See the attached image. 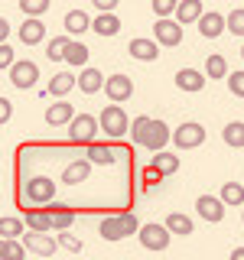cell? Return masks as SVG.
I'll use <instances>...</instances> for the list:
<instances>
[{
    "mask_svg": "<svg viewBox=\"0 0 244 260\" xmlns=\"http://www.w3.org/2000/svg\"><path fill=\"white\" fill-rule=\"evenodd\" d=\"M78 88H81V91H85L88 98L98 94V91H104V75L95 69V65H92V69H81V75H78Z\"/></svg>",
    "mask_w": 244,
    "mask_h": 260,
    "instance_id": "21",
    "label": "cell"
},
{
    "mask_svg": "<svg viewBox=\"0 0 244 260\" xmlns=\"http://www.w3.org/2000/svg\"><path fill=\"white\" fill-rule=\"evenodd\" d=\"M10 29H13V26H10V23L4 20V16H0V46H4L7 39H10Z\"/></svg>",
    "mask_w": 244,
    "mask_h": 260,
    "instance_id": "47",
    "label": "cell"
},
{
    "mask_svg": "<svg viewBox=\"0 0 244 260\" xmlns=\"http://www.w3.org/2000/svg\"><path fill=\"white\" fill-rule=\"evenodd\" d=\"M195 26H199V32H202L205 39H218V36L228 29V26H225V16L218 13V10H205V13H202V20L195 23Z\"/></svg>",
    "mask_w": 244,
    "mask_h": 260,
    "instance_id": "15",
    "label": "cell"
},
{
    "mask_svg": "<svg viewBox=\"0 0 244 260\" xmlns=\"http://www.w3.org/2000/svg\"><path fill=\"white\" fill-rule=\"evenodd\" d=\"M166 231L173 234V238H189L192 234V218L182 215V211H169L166 215Z\"/></svg>",
    "mask_w": 244,
    "mask_h": 260,
    "instance_id": "23",
    "label": "cell"
},
{
    "mask_svg": "<svg viewBox=\"0 0 244 260\" xmlns=\"http://www.w3.org/2000/svg\"><path fill=\"white\" fill-rule=\"evenodd\" d=\"M23 247L33 250V254H39V257H52L55 250H59V241L55 238H46V234H36V231H23Z\"/></svg>",
    "mask_w": 244,
    "mask_h": 260,
    "instance_id": "11",
    "label": "cell"
},
{
    "mask_svg": "<svg viewBox=\"0 0 244 260\" xmlns=\"http://www.w3.org/2000/svg\"><path fill=\"white\" fill-rule=\"evenodd\" d=\"M0 260H4V241H0Z\"/></svg>",
    "mask_w": 244,
    "mask_h": 260,
    "instance_id": "49",
    "label": "cell"
},
{
    "mask_svg": "<svg viewBox=\"0 0 244 260\" xmlns=\"http://www.w3.org/2000/svg\"><path fill=\"white\" fill-rule=\"evenodd\" d=\"M23 195H26V202L33 208H46L55 199V182L49 176H33L26 182V189H23Z\"/></svg>",
    "mask_w": 244,
    "mask_h": 260,
    "instance_id": "3",
    "label": "cell"
},
{
    "mask_svg": "<svg viewBox=\"0 0 244 260\" xmlns=\"http://www.w3.org/2000/svg\"><path fill=\"white\" fill-rule=\"evenodd\" d=\"M16 59H13V46H0V72H10V65H13Z\"/></svg>",
    "mask_w": 244,
    "mask_h": 260,
    "instance_id": "43",
    "label": "cell"
},
{
    "mask_svg": "<svg viewBox=\"0 0 244 260\" xmlns=\"http://www.w3.org/2000/svg\"><path fill=\"white\" fill-rule=\"evenodd\" d=\"M228 260H244V247H234V250H231V257H228Z\"/></svg>",
    "mask_w": 244,
    "mask_h": 260,
    "instance_id": "48",
    "label": "cell"
},
{
    "mask_svg": "<svg viewBox=\"0 0 244 260\" xmlns=\"http://www.w3.org/2000/svg\"><path fill=\"white\" fill-rule=\"evenodd\" d=\"M92 29V16L85 10H69L65 13V36H81Z\"/></svg>",
    "mask_w": 244,
    "mask_h": 260,
    "instance_id": "20",
    "label": "cell"
},
{
    "mask_svg": "<svg viewBox=\"0 0 244 260\" xmlns=\"http://www.w3.org/2000/svg\"><path fill=\"white\" fill-rule=\"evenodd\" d=\"M92 4H95V10H98V13H114L120 0H92Z\"/></svg>",
    "mask_w": 244,
    "mask_h": 260,
    "instance_id": "44",
    "label": "cell"
},
{
    "mask_svg": "<svg viewBox=\"0 0 244 260\" xmlns=\"http://www.w3.org/2000/svg\"><path fill=\"white\" fill-rule=\"evenodd\" d=\"M10 117H13V104L7 101V98H0V127H4Z\"/></svg>",
    "mask_w": 244,
    "mask_h": 260,
    "instance_id": "45",
    "label": "cell"
},
{
    "mask_svg": "<svg viewBox=\"0 0 244 260\" xmlns=\"http://www.w3.org/2000/svg\"><path fill=\"white\" fill-rule=\"evenodd\" d=\"M117 218H120V228H124V238H130V234L140 231V221H137L134 211H117Z\"/></svg>",
    "mask_w": 244,
    "mask_h": 260,
    "instance_id": "41",
    "label": "cell"
},
{
    "mask_svg": "<svg viewBox=\"0 0 244 260\" xmlns=\"http://www.w3.org/2000/svg\"><path fill=\"white\" fill-rule=\"evenodd\" d=\"M137 241H140L146 250H153V254H160V250H166V247H169V241H173V234L166 231V224H157V221H150V224H143L140 231H137Z\"/></svg>",
    "mask_w": 244,
    "mask_h": 260,
    "instance_id": "4",
    "label": "cell"
},
{
    "mask_svg": "<svg viewBox=\"0 0 244 260\" xmlns=\"http://www.w3.org/2000/svg\"><path fill=\"white\" fill-rule=\"evenodd\" d=\"M23 224H26V231L46 234V231H52V215H49L46 208H29L26 215H23Z\"/></svg>",
    "mask_w": 244,
    "mask_h": 260,
    "instance_id": "18",
    "label": "cell"
},
{
    "mask_svg": "<svg viewBox=\"0 0 244 260\" xmlns=\"http://www.w3.org/2000/svg\"><path fill=\"white\" fill-rule=\"evenodd\" d=\"M46 211L52 215V231H59V234L75 224V211L65 208V205H46Z\"/></svg>",
    "mask_w": 244,
    "mask_h": 260,
    "instance_id": "25",
    "label": "cell"
},
{
    "mask_svg": "<svg viewBox=\"0 0 244 260\" xmlns=\"http://www.w3.org/2000/svg\"><path fill=\"white\" fill-rule=\"evenodd\" d=\"M150 166H153V169H160L163 176H173L176 169H179V156H176V153H166V150H160V153H153Z\"/></svg>",
    "mask_w": 244,
    "mask_h": 260,
    "instance_id": "28",
    "label": "cell"
},
{
    "mask_svg": "<svg viewBox=\"0 0 244 260\" xmlns=\"http://www.w3.org/2000/svg\"><path fill=\"white\" fill-rule=\"evenodd\" d=\"M98 234H101L104 241H120V238H124V228H120V218H117V215H108V218H101V224H98Z\"/></svg>",
    "mask_w": 244,
    "mask_h": 260,
    "instance_id": "29",
    "label": "cell"
},
{
    "mask_svg": "<svg viewBox=\"0 0 244 260\" xmlns=\"http://www.w3.org/2000/svg\"><path fill=\"white\" fill-rule=\"evenodd\" d=\"M104 94L111 98V104H124L134 98V81H130L124 72H114L111 78H104Z\"/></svg>",
    "mask_w": 244,
    "mask_h": 260,
    "instance_id": "7",
    "label": "cell"
},
{
    "mask_svg": "<svg viewBox=\"0 0 244 260\" xmlns=\"http://www.w3.org/2000/svg\"><path fill=\"white\" fill-rule=\"evenodd\" d=\"M205 78H208V81L228 78V62H225L222 52H215V55H208V59H205Z\"/></svg>",
    "mask_w": 244,
    "mask_h": 260,
    "instance_id": "27",
    "label": "cell"
},
{
    "mask_svg": "<svg viewBox=\"0 0 244 260\" xmlns=\"http://www.w3.org/2000/svg\"><path fill=\"white\" fill-rule=\"evenodd\" d=\"M222 140H225V146H231V150H241V146H244V124H241V120H231V124H225Z\"/></svg>",
    "mask_w": 244,
    "mask_h": 260,
    "instance_id": "30",
    "label": "cell"
},
{
    "mask_svg": "<svg viewBox=\"0 0 244 260\" xmlns=\"http://www.w3.org/2000/svg\"><path fill=\"white\" fill-rule=\"evenodd\" d=\"M176 88H179V91H186V94H199L202 91V88H205V72H199V69H179L176 72Z\"/></svg>",
    "mask_w": 244,
    "mask_h": 260,
    "instance_id": "12",
    "label": "cell"
},
{
    "mask_svg": "<svg viewBox=\"0 0 244 260\" xmlns=\"http://www.w3.org/2000/svg\"><path fill=\"white\" fill-rule=\"evenodd\" d=\"M23 218H16V215H7V218H0V238H23Z\"/></svg>",
    "mask_w": 244,
    "mask_h": 260,
    "instance_id": "33",
    "label": "cell"
},
{
    "mask_svg": "<svg viewBox=\"0 0 244 260\" xmlns=\"http://www.w3.org/2000/svg\"><path fill=\"white\" fill-rule=\"evenodd\" d=\"M153 39H157V46L176 49L179 43H182V26H179L176 20H157L153 23Z\"/></svg>",
    "mask_w": 244,
    "mask_h": 260,
    "instance_id": "9",
    "label": "cell"
},
{
    "mask_svg": "<svg viewBox=\"0 0 244 260\" xmlns=\"http://www.w3.org/2000/svg\"><path fill=\"white\" fill-rule=\"evenodd\" d=\"M72 88H78V78L72 72H59V75H52V81H49V94H55V98H65Z\"/></svg>",
    "mask_w": 244,
    "mask_h": 260,
    "instance_id": "26",
    "label": "cell"
},
{
    "mask_svg": "<svg viewBox=\"0 0 244 260\" xmlns=\"http://www.w3.org/2000/svg\"><path fill=\"white\" fill-rule=\"evenodd\" d=\"M127 52L134 55L137 62H157L160 59V46H157V39H130L127 43Z\"/></svg>",
    "mask_w": 244,
    "mask_h": 260,
    "instance_id": "14",
    "label": "cell"
},
{
    "mask_svg": "<svg viewBox=\"0 0 244 260\" xmlns=\"http://www.w3.org/2000/svg\"><path fill=\"white\" fill-rule=\"evenodd\" d=\"M241 224H244V211H241Z\"/></svg>",
    "mask_w": 244,
    "mask_h": 260,
    "instance_id": "51",
    "label": "cell"
},
{
    "mask_svg": "<svg viewBox=\"0 0 244 260\" xmlns=\"http://www.w3.org/2000/svg\"><path fill=\"white\" fill-rule=\"evenodd\" d=\"M202 13H205L202 0H179V7H176V23H179V26L199 23V20H202Z\"/></svg>",
    "mask_w": 244,
    "mask_h": 260,
    "instance_id": "17",
    "label": "cell"
},
{
    "mask_svg": "<svg viewBox=\"0 0 244 260\" xmlns=\"http://www.w3.org/2000/svg\"><path fill=\"white\" fill-rule=\"evenodd\" d=\"M16 36H20L23 46H39L46 39V23L43 20H33V16H26V20L20 23V29H16Z\"/></svg>",
    "mask_w": 244,
    "mask_h": 260,
    "instance_id": "13",
    "label": "cell"
},
{
    "mask_svg": "<svg viewBox=\"0 0 244 260\" xmlns=\"http://www.w3.org/2000/svg\"><path fill=\"white\" fill-rule=\"evenodd\" d=\"M4 241V238H0ZM4 260H26V247L20 238H7L4 241Z\"/></svg>",
    "mask_w": 244,
    "mask_h": 260,
    "instance_id": "35",
    "label": "cell"
},
{
    "mask_svg": "<svg viewBox=\"0 0 244 260\" xmlns=\"http://www.w3.org/2000/svg\"><path fill=\"white\" fill-rule=\"evenodd\" d=\"M88 176H92V162L88 159H72L69 166L62 169V182L65 185H78V182H85Z\"/></svg>",
    "mask_w": 244,
    "mask_h": 260,
    "instance_id": "19",
    "label": "cell"
},
{
    "mask_svg": "<svg viewBox=\"0 0 244 260\" xmlns=\"http://www.w3.org/2000/svg\"><path fill=\"white\" fill-rule=\"evenodd\" d=\"M98 134H101V124H98V117H92V114H75V120L69 124V143H78L85 150L98 140Z\"/></svg>",
    "mask_w": 244,
    "mask_h": 260,
    "instance_id": "1",
    "label": "cell"
},
{
    "mask_svg": "<svg viewBox=\"0 0 244 260\" xmlns=\"http://www.w3.org/2000/svg\"><path fill=\"white\" fill-rule=\"evenodd\" d=\"M72 120H75V108H72L69 101H55L52 108H46V124L49 127H62V124H72Z\"/></svg>",
    "mask_w": 244,
    "mask_h": 260,
    "instance_id": "16",
    "label": "cell"
},
{
    "mask_svg": "<svg viewBox=\"0 0 244 260\" xmlns=\"http://www.w3.org/2000/svg\"><path fill=\"white\" fill-rule=\"evenodd\" d=\"M69 43H72V36H55V39H49V46H46V55L52 62H65V49H69Z\"/></svg>",
    "mask_w": 244,
    "mask_h": 260,
    "instance_id": "34",
    "label": "cell"
},
{
    "mask_svg": "<svg viewBox=\"0 0 244 260\" xmlns=\"http://www.w3.org/2000/svg\"><path fill=\"white\" fill-rule=\"evenodd\" d=\"M195 215L208 224H218V221H225V202L218 195H199L195 199Z\"/></svg>",
    "mask_w": 244,
    "mask_h": 260,
    "instance_id": "8",
    "label": "cell"
},
{
    "mask_svg": "<svg viewBox=\"0 0 244 260\" xmlns=\"http://www.w3.org/2000/svg\"><path fill=\"white\" fill-rule=\"evenodd\" d=\"M92 29L98 36H117L120 32V16L117 13H98L92 20Z\"/></svg>",
    "mask_w": 244,
    "mask_h": 260,
    "instance_id": "24",
    "label": "cell"
},
{
    "mask_svg": "<svg viewBox=\"0 0 244 260\" xmlns=\"http://www.w3.org/2000/svg\"><path fill=\"white\" fill-rule=\"evenodd\" d=\"M85 159H88V162H98V166H111V162H117V153H114L111 143H98V140H95L92 146H88Z\"/></svg>",
    "mask_w": 244,
    "mask_h": 260,
    "instance_id": "22",
    "label": "cell"
},
{
    "mask_svg": "<svg viewBox=\"0 0 244 260\" xmlns=\"http://www.w3.org/2000/svg\"><path fill=\"white\" fill-rule=\"evenodd\" d=\"M218 199H222L225 205H241L244 208V182H225Z\"/></svg>",
    "mask_w": 244,
    "mask_h": 260,
    "instance_id": "32",
    "label": "cell"
},
{
    "mask_svg": "<svg viewBox=\"0 0 244 260\" xmlns=\"http://www.w3.org/2000/svg\"><path fill=\"white\" fill-rule=\"evenodd\" d=\"M59 244H62V247H69V250H81V244H78L75 238H69V234H65V231H62V238H59Z\"/></svg>",
    "mask_w": 244,
    "mask_h": 260,
    "instance_id": "46",
    "label": "cell"
},
{
    "mask_svg": "<svg viewBox=\"0 0 244 260\" xmlns=\"http://www.w3.org/2000/svg\"><path fill=\"white\" fill-rule=\"evenodd\" d=\"M88 46L85 43H78V39H72L69 43V49H65V62L69 65H81V69H88Z\"/></svg>",
    "mask_w": 244,
    "mask_h": 260,
    "instance_id": "31",
    "label": "cell"
},
{
    "mask_svg": "<svg viewBox=\"0 0 244 260\" xmlns=\"http://www.w3.org/2000/svg\"><path fill=\"white\" fill-rule=\"evenodd\" d=\"M241 59H244V46H241Z\"/></svg>",
    "mask_w": 244,
    "mask_h": 260,
    "instance_id": "50",
    "label": "cell"
},
{
    "mask_svg": "<svg viewBox=\"0 0 244 260\" xmlns=\"http://www.w3.org/2000/svg\"><path fill=\"white\" fill-rule=\"evenodd\" d=\"M150 120H153V117H146V114H140V117H134V120H130L127 137H130V140H134L137 146L143 143V134H146V127H150Z\"/></svg>",
    "mask_w": 244,
    "mask_h": 260,
    "instance_id": "36",
    "label": "cell"
},
{
    "mask_svg": "<svg viewBox=\"0 0 244 260\" xmlns=\"http://www.w3.org/2000/svg\"><path fill=\"white\" fill-rule=\"evenodd\" d=\"M153 13H157V20H169V13H176L179 0H150Z\"/></svg>",
    "mask_w": 244,
    "mask_h": 260,
    "instance_id": "39",
    "label": "cell"
},
{
    "mask_svg": "<svg viewBox=\"0 0 244 260\" xmlns=\"http://www.w3.org/2000/svg\"><path fill=\"white\" fill-rule=\"evenodd\" d=\"M163 179H166V176H163L160 169H153L150 162H146V166H143V173H140V185H143V189H153V185H160Z\"/></svg>",
    "mask_w": 244,
    "mask_h": 260,
    "instance_id": "40",
    "label": "cell"
},
{
    "mask_svg": "<svg viewBox=\"0 0 244 260\" xmlns=\"http://www.w3.org/2000/svg\"><path fill=\"white\" fill-rule=\"evenodd\" d=\"M173 143L176 150H195V146L205 143V127L195 124V120H186V124H179L173 130Z\"/></svg>",
    "mask_w": 244,
    "mask_h": 260,
    "instance_id": "5",
    "label": "cell"
},
{
    "mask_svg": "<svg viewBox=\"0 0 244 260\" xmlns=\"http://www.w3.org/2000/svg\"><path fill=\"white\" fill-rule=\"evenodd\" d=\"M225 26H228V32H234V36L244 39V7H238V10H231L225 16Z\"/></svg>",
    "mask_w": 244,
    "mask_h": 260,
    "instance_id": "38",
    "label": "cell"
},
{
    "mask_svg": "<svg viewBox=\"0 0 244 260\" xmlns=\"http://www.w3.org/2000/svg\"><path fill=\"white\" fill-rule=\"evenodd\" d=\"M98 124H101V134H108L111 140H120V137H127V130H130V117H127V111L120 108V104H111V108L101 111Z\"/></svg>",
    "mask_w": 244,
    "mask_h": 260,
    "instance_id": "2",
    "label": "cell"
},
{
    "mask_svg": "<svg viewBox=\"0 0 244 260\" xmlns=\"http://www.w3.org/2000/svg\"><path fill=\"white\" fill-rule=\"evenodd\" d=\"M169 127L163 124V120H150V127H146V134H143V150H150V153H160V150H166V143H169Z\"/></svg>",
    "mask_w": 244,
    "mask_h": 260,
    "instance_id": "10",
    "label": "cell"
},
{
    "mask_svg": "<svg viewBox=\"0 0 244 260\" xmlns=\"http://www.w3.org/2000/svg\"><path fill=\"white\" fill-rule=\"evenodd\" d=\"M228 91H231L234 98H244V69L241 72H228Z\"/></svg>",
    "mask_w": 244,
    "mask_h": 260,
    "instance_id": "42",
    "label": "cell"
},
{
    "mask_svg": "<svg viewBox=\"0 0 244 260\" xmlns=\"http://www.w3.org/2000/svg\"><path fill=\"white\" fill-rule=\"evenodd\" d=\"M10 81H13V88H20V91H29V88L39 81V65L29 62V59H16L10 65Z\"/></svg>",
    "mask_w": 244,
    "mask_h": 260,
    "instance_id": "6",
    "label": "cell"
},
{
    "mask_svg": "<svg viewBox=\"0 0 244 260\" xmlns=\"http://www.w3.org/2000/svg\"><path fill=\"white\" fill-rule=\"evenodd\" d=\"M20 10L33 20H43V13L49 10V0H20Z\"/></svg>",
    "mask_w": 244,
    "mask_h": 260,
    "instance_id": "37",
    "label": "cell"
}]
</instances>
